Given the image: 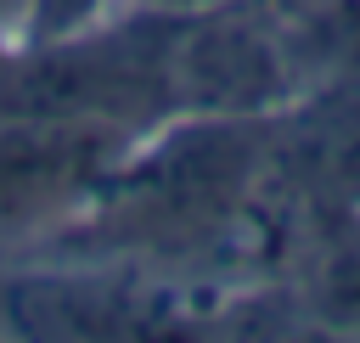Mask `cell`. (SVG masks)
<instances>
[{"label":"cell","instance_id":"1","mask_svg":"<svg viewBox=\"0 0 360 343\" xmlns=\"http://www.w3.org/2000/svg\"><path fill=\"white\" fill-rule=\"evenodd\" d=\"M180 11L146 6L129 22H84L56 39H17L0 51V118H68L141 129L174 107L169 51Z\"/></svg>","mask_w":360,"mask_h":343},{"label":"cell","instance_id":"2","mask_svg":"<svg viewBox=\"0 0 360 343\" xmlns=\"http://www.w3.org/2000/svg\"><path fill=\"white\" fill-rule=\"evenodd\" d=\"M169 90L174 107L208 112V118H242L292 90L281 34L259 28L236 0L180 11L174 51H169Z\"/></svg>","mask_w":360,"mask_h":343},{"label":"cell","instance_id":"3","mask_svg":"<svg viewBox=\"0 0 360 343\" xmlns=\"http://www.w3.org/2000/svg\"><path fill=\"white\" fill-rule=\"evenodd\" d=\"M118 129L68 118H0V225H39L107 180Z\"/></svg>","mask_w":360,"mask_h":343},{"label":"cell","instance_id":"4","mask_svg":"<svg viewBox=\"0 0 360 343\" xmlns=\"http://www.w3.org/2000/svg\"><path fill=\"white\" fill-rule=\"evenodd\" d=\"M107 0H28L22 17H17V39H56V34H73L84 22L101 17Z\"/></svg>","mask_w":360,"mask_h":343},{"label":"cell","instance_id":"5","mask_svg":"<svg viewBox=\"0 0 360 343\" xmlns=\"http://www.w3.org/2000/svg\"><path fill=\"white\" fill-rule=\"evenodd\" d=\"M141 6H158V11H202V6H225V0H141Z\"/></svg>","mask_w":360,"mask_h":343},{"label":"cell","instance_id":"6","mask_svg":"<svg viewBox=\"0 0 360 343\" xmlns=\"http://www.w3.org/2000/svg\"><path fill=\"white\" fill-rule=\"evenodd\" d=\"M281 6H309V0H281Z\"/></svg>","mask_w":360,"mask_h":343},{"label":"cell","instance_id":"7","mask_svg":"<svg viewBox=\"0 0 360 343\" xmlns=\"http://www.w3.org/2000/svg\"><path fill=\"white\" fill-rule=\"evenodd\" d=\"M0 34H6V28H0ZM0 51H6V39H0Z\"/></svg>","mask_w":360,"mask_h":343}]
</instances>
